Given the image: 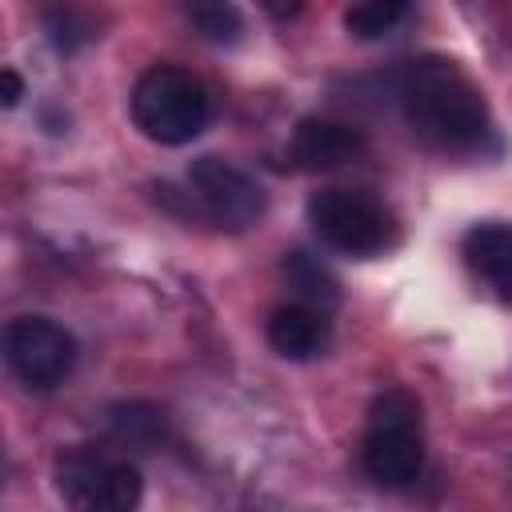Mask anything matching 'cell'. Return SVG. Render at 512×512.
<instances>
[{"mask_svg":"<svg viewBox=\"0 0 512 512\" xmlns=\"http://www.w3.org/2000/svg\"><path fill=\"white\" fill-rule=\"evenodd\" d=\"M396 100L412 132L436 148H480L492 132L480 88L452 60H408L396 72Z\"/></svg>","mask_w":512,"mask_h":512,"instance_id":"obj_1","label":"cell"},{"mask_svg":"<svg viewBox=\"0 0 512 512\" xmlns=\"http://www.w3.org/2000/svg\"><path fill=\"white\" fill-rule=\"evenodd\" d=\"M360 460H364V472L384 488H408L424 472L420 404L408 392L388 388L372 400Z\"/></svg>","mask_w":512,"mask_h":512,"instance_id":"obj_2","label":"cell"},{"mask_svg":"<svg viewBox=\"0 0 512 512\" xmlns=\"http://www.w3.org/2000/svg\"><path fill=\"white\" fill-rule=\"evenodd\" d=\"M208 112V88L176 64L148 68L132 88V120L156 144H188L208 124Z\"/></svg>","mask_w":512,"mask_h":512,"instance_id":"obj_3","label":"cell"},{"mask_svg":"<svg viewBox=\"0 0 512 512\" xmlns=\"http://www.w3.org/2000/svg\"><path fill=\"white\" fill-rule=\"evenodd\" d=\"M308 224L328 248H336L344 256H376L396 240L392 212L376 196L352 192V188L312 192L308 196Z\"/></svg>","mask_w":512,"mask_h":512,"instance_id":"obj_4","label":"cell"},{"mask_svg":"<svg viewBox=\"0 0 512 512\" xmlns=\"http://www.w3.org/2000/svg\"><path fill=\"white\" fill-rule=\"evenodd\" d=\"M56 488L76 512H132L140 504V472L92 448H72L56 460Z\"/></svg>","mask_w":512,"mask_h":512,"instance_id":"obj_5","label":"cell"},{"mask_svg":"<svg viewBox=\"0 0 512 512\" xmlns=\"http://www.w3.org/2000/svg\"><path fill=\"white\" fill-rule=\"evenodd\" d=\"M188 204L204 220L228 232H244L264 216V188L220 156H200L188 168Z\"/></svg>","mask_w":512,"mask_h":512,"instance_id":"obj_6","label":"cell"},{"mask_svg":"<svg viewBox=\"0 0 512 512\" xmlns=\"http://www.w3.org/2000/svg\"><path fill=\"white\" fill-rule=\"evenodd\" d=\"M4 356L28 388H56L76 364V340L48 316H20L4 332Z\"/></svg>","mask_w":512,"mask_h":512,"instance_id":"obj_7","label":"cell"},{"mask_svg":"<svg viewBox=\"0 0 512 512\" xmlns=\"http://www.w3.org/2000/svg\"><path fill=\"white\" fill-rule=\"evenodd\" d=\"M368 148L364 132L344 124V120H324V116H308L296 124L292 132V160L304 172H328V168H344L352 160H360Z\"/></svg>","mask_w":512,"mask_h":512,"instance_id":"obj_8","label":"cell"},{"mask_svg":"<svg viewBox=\"0 0 512 512\" xmlns=\"http://www.w3.org/2000/svg\"><path fill=\"white\" fill-rule=\"evenodd\" d=\"M324 340H328V320L308 304H284L268 320V344L284 360H312L324 348Z\"/></svg>","mask_w":512,"mask_h":512,"instance_id":"obj_9","label":"cell"},{"mask_svg":"<svg viewBox=\"0 0 512 512\" xmlns=\"http://www.w3.org/2000/svg\"><path fill=\"white\" fill-rule=\"evenodd\" d=\"M464 256L472 272H480L496 288V296L512 300V224H500V220L476 224L464 236Z\"/></svg>","mask_w":512,"mask_h":512,"instance_id":"obj_10","label":"cell"},{"mask_svg":"<svg viewBox=\"0 0 512 512\" xmlns=\"http://www.w3.org/2000/svg\"><path fill=\"white\" fill-rule=\"evenodd\" d=\"M280 272H284L288 288L300 296V304H308V308H316V312H332V308L340 304V280L332 276V268H328L320 256L296 248V252L284 256Z\"/></svg>","mask_w":512,"mask_h":512,"instance_id":"obj_11","label":"cell"},{"mask_svg":"<svg viewBox=\"0 0 512 512\" xmlns=\"http://www.w3.org/2000/svg\"><path fill=\"white\" fill-rule=\"evenodd\" d=\"M108 436L112 444L120 448H136V452H152L164 444L168 436V420L156 404H144V400H128V404H116L108 412Z\"/></svg>","mask_w":512,"mask_h":512,"instance_id":"obj_12","label":"cell"},{"mask_svg":"<svg viewBox=\"0 0 512 512\" xmlns=\"http://www.w3.org/2000/svg\"><path fill=\"white\" fill-rule=\"evenodd\" d=\"M404 16H408V4H400V0H364V4H352V8L344 12V28H348L356 40H380V36H388Z\"/></svg>","mask_w":512,"mask_h":512,"instance_id":"obj_13","label":"cell"},{"mask_svg":"<svg viewBox=\"0 0 512 512\" xmlns=\"http://www.w3.org/2000/svg\"><path fill=\"white\" fill-rule=\"evenodd\" d=\"M188 16H192L196 32L212 44H232L244 32V20L232 4H196V8H188Z\"/></svg>","mask_w":512,"mask_h":512,"instance_id":"obj_14","label":"cell"},{"mask_svg":"<svg viewBox=\"0 0 512 512\" xmlns=\"http://www.w3.org/2000/svg\"><path fill=\"white\" fill-rule=\"evenodd\" d=\"M20 96H24V80H20L12 68H4V72H0V104L12 108V104H20Z\"/></svg>","mask_w":512,"mask_h":512,"instance_id":"obj_15","label":"cell"}]
</instances>
